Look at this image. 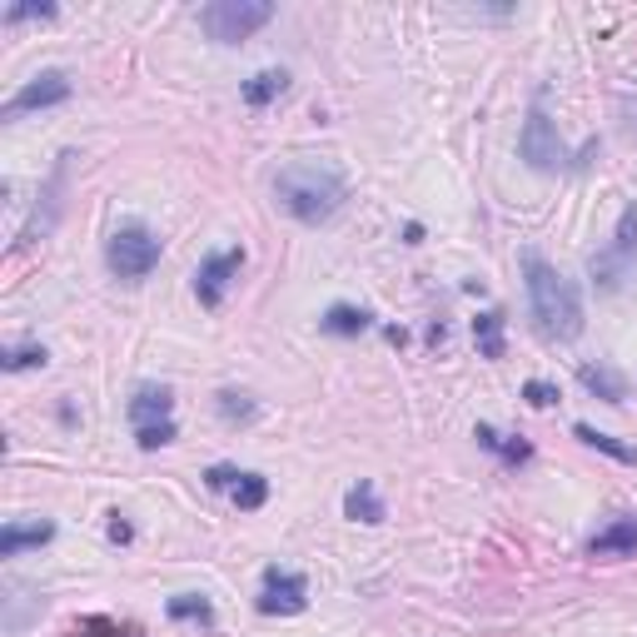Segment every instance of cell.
Masks as SVG:
<instances>
[{
	"instance_id": "18",
	"label": "cell",
	"mask_w": 637,
	"mask_h": 637,
	"mask_svg": "<svg viewBox=\"0 0 637 637\" xmlns=\"http://www.w3.org/2000/svg\"><path fill=\"white\" fill-rule=\"evenodd\" d=\"M578 378H583V389H588V394H598L602 403H623V399H627L623 378H617V374H608V369L583 364V369H578Z\"/></svg>"
},
{
	"instance_id": "10",
	"label": "cell",
	"mask_w": 637,
	"mask_h": 637,
	"mask_svg": "<svg viewBox=\"0 0 637 637\" xmlns=\"http://www.w3.org/2000/svg\"><path fill=\"white\" fill-rule=\"evenodd\" d=\"M170 413H175V394H170L165 384H160V389H154V384L135 389V399H130V424H135V434H140V428H154V424H175Z\"/></svg>"
},
{
	"instance_id": "11",
	"label": "cell",
	"mask_w": 637,
	"mask_h": 637,
	"mask_svg": "<svg viewBox=\"0 0 637 637\" xmlns=\"http://www.w3.org/2000/svg\"><path fill=\"white\" fill-rule=\"evenodd\" d=\"M637 553V519H617L588 538V558H633Z\"/></svg>"
},
{
	"instance_id": "21",
	"label": "cell",
	"mask_w": 637,
	"mask_h": 637,
	"mask_svg": "<svg viewBox=\"0 0 637 637\" xmlns=\"http://www.w3.org/2000/svg\"><path fill=\"white\" fill-rule=\"evenodd\" d=\"M170 617H175V623L214 627V608H210L204 598H195V592H185V598H170Z\"/></svg>"
},
{
	"instance_id": "8",
	"label": "cell",
	"mask_w": 637,
	"mask_h": 637,
	"mask_svg": "<svg viewBox=\"0 0 637 637\" xmlns=\"http://www.w3.org/2000/svg\"><path fill=\"white\" fill-rule=\"evenodd\" d=\"M239 270H245V249H220V254H210V260L195 270V299H200L204 309H220L229 295V284L239 279Z\"/></svg>"
},
{
	"instance_id": "14",
	"label": "cell",
	"mask_w": 637,
	"mask_h": 637,
	"mask_svg": "<svg viewBox=\"0 0 637 637\" xmlns=\"http://www.w3.org/2000/svg\"><path fill=\"white\" fill-rule=\"evenodd\" d=\"M344 513L354 523H384L389 519V508H384V498L374 494V484H354L349 494H344Z\"/></svg>"
},
{
	"instance_id": "28",
	"label": "cell",
	"mask_w": 637,
	"mask_h": 637,
	"mask_svg": "<svg viewBox=\"0 0 637 637\" xmlns=\"http://www.w3.org/2000/svg\"><path fill=\"white\" fill-rule=\"evenodd\" d=\"M71 637H120V627L110 623V617H90V623H80Z\"/></svg>"
},
{
	"instance_id": "9",
	"label": "cell",
	"mask_w": 637,
	"mask_h": 637,
	"mask_svg": "<svg viewBox=\"0 0 637 637\" xmlns=\"http://www.w3.org/2000/svg\"><path fill=\"white\" fill-rule=\"evenodd\" d=\"M65 100H71V75H65V71H46V75H36V80H25L21 90L5 100V120H21V115H30V110L65 105Z\"/></svg>"
},
{
	"instance_id": "5",
	"label": "cell",
	"mask_w": 637,
	"mask_h": 637,
	"mask_svg": "<svg viewBox=\"0 0 637 637\" xmlns=\"http://www.w3.org/2000/svg\"><path fill=\"white\" fill-rule=\"evenodd\" d=\"M633 260H637V204H627L623 220H617L613 245L598 249L588 260L592 284H598V289H617V284L627 279V270H633Z\"/></svg>"
},
{
	"instance_id": "3",
	"label": "cell",
	"mask_w": 637,
	"mask_h": 637,
	"mask_svg": "<svg viewBox=\"0 0 637 637\" xmlns=\"http://www.w3.org/2000/svg\"><path fill=\"white\" fill-rule=\"evenodd\" d=\"M274 21L270 0H210L200 11V30L220 46H235V40H249L260 25Z\"/></svg>"
},
{
	"instance_id": "17",
	"label": "cell",
	"mask_w": 637,
	"mask_h": 637,
	"mask_svg": "<svg viewBox=\"0 0 637 637\" xmlns=\"http://www.w3.org/2000/svg\"><path fill=\"white\" fill-rule=\"evenodd\" d=\"M284 90H289V75H284V71H260L254 80H245V105L264 110L270 100H279Z\"/></svg>"
},
{
	"instance_id": "7",
	"label": "cell",
	"mask_w": 637,
	"mask_h": 637,
	"mask_svg": "<svg viewBox=\"0 0 637 637\" xmlns=\"http://www.w3.org/2000/svg\"><path fill=\"white\" fill-rule=\"evenodd\" d=\"M309 608V583L304 573H284V567H270L260 583V613L264 617H295Z\"/></svg>"
},
{
	"instance_id": "22",
	"label": "cell",
	"mask_w": 637,
	"mask_h": 637,
	"mask_svg": "<svg viewBox=\"0 0 637 637\" xmlns=\"http://www.w3.org/2000/svg\"><path fill=\"white\" fill-rule=\"evenodd\" d=\"M40 364H46V349H40V344H21V349H5V354H0V369H5V374L40 369Z\"/></svg>"
},
{
	"instance_id": "4",
	"label": "cell",
	"mask_w": 637,
	"mask_h": 637,
	"mask_svg": "<svg viewBox=\"0 0 637 637\" xmlns=\"http://www.w3.org/2000/svg\"><path fill=\"white\" fill-rule=\"evenodd\" d=\"M105 264H110L115 279L140 284L145 274L160 264V239H154L145 225H120L115 235H110V245H105Z\"/></svg>"
},
{
	"instance_id": "2",
	"label": "cell",
	"mask_w": 637,
	"mask_h": 637,
	"mask_svg": "<svg viewBox=\"0 0 637 637\" xmlns=\"http://www.w3.org/2000/svg\"><path fill=\"white\" fill-rule=\"evenodd\" d=\"M523 279H528V304H533V318H538V334L544 339H578L583 334V299L573 289L563 270L544 260V254H523Z\"/></svg>"
},
{
	"instance_id": "29",
	"label": "cell",
	"mask_w": 637,
	"mask_h": 637,
	"mask_svg": "<svg viewBox=\"0 0 637 637\" xmlns=\"http://www.w3.org/2000/svg\"><path fill=\"white\" fill-rule=\"evenodd\" d=\"M110 544H130V523L115 513V523H110Z\"/></svg>"
},
{
	"instance_id": "15",
	"label": "cell",
	"mask_w": 637,
	"mask_h": 637,
	"mask_svg": "<svg viewBox=\"0 0 637 637\" xmlns=\"http://www.w3.org/2000/svg\"><path fill=\"white\" fill-rule=\"evenodd\" d=\"M473 339H478V354L484 359H503V309H484L473 318Z\"/></svg>"
},
{
	"instance_id": "24",
	"label": "cell",
	"mask_w": 637,
	"mask_h": 637,
	"mask_svg": "<svg viewBox=\"0 0 637 637\" xmlns=\"http://www.w3.org/2000/svg\"><path fill=\"white\" fill-rule=\"evenodd\" d=\"M175 438H179L175 424H154V428H140V434H135V444H140L145 453H154V449H165V444H175Z\"/></svg>"
},
{
	"instance_id": "13",
	"label": "cell",
	"mask_w": 637,
	"mask_h": 637,
	"mask_svg": "<svg viewBox=\"0 0 637 637\" xmlns=\"http://www.w3.org/2000/svg\"><path fill=\"white\" fill-rule=\"evenodd\" d=\"M473 438H478L488 453H498L503 463H528L533 459V444H523V438H513V434H498L494 424H478L473 428Z\"/></svg>"
},
{
	"instance_id": "1",
	"label": "cell",
	"mask_w": 637,
	"mask_h": 637,
	"mask_svg": "<svg viewBox=\"0 0 637 637\" xmlns=\"http://www.w3.org/2000/svg\"><path fill=\"white\" fill-rule=\"evenodd\" d=\"M344 195H349L344 175L334 165H324V160H289V165L274 175V204H279L289 220H299V225H324V220H334Z\"/></svg>"
},
{
	"instance_id": "26",
	"label": "cell",
	"mask_w": 637,
	"mask_h": 637,
	"mask_svg": "<svg viewBox=\"0 0 637 637\" xmlns=\"http://www.w3.org/2000/svg\"><path fill=\"white\" fill-rule=\"evenodd\" d=\"M55 15V5H11L5 11V25H15V21H50Z\"/></svg>"
},
{
	"instance_id": "27",
	"label": "cell",
	"mask_w": 637,
	"mask_h": 637,
	"mask_svg": "<svg viewBox=\"0 0 637 637\" xmlns=\"http://www.w3.org/2000/svg\"><path fill=\"white\" fill-rule=\"evenodd\" d=\"M235 478H239V469H229V463H214V469L204 473V484L220 488V494H229V488H235Z\"/></svg>"
},
{
	"instance_id": "12",
	"label": "cell",
	"mask_w": 637,
	"mask_h": 637,
	"mask_svg": "<svg viewBox=\"0 0 637 637\" xmlns=\"http://www.w3.org/2000/svg\"><path fill=\"white\" fill-rule=\"evenodd\" d=\"M55 538V523H5L0 528V553L5 558H15V553H25V548H40V544H50Z\"/></svg>"
},
{
	"instance_id": "20",
	"label": "cell",
	"mask_w": 637,
	"mask_h": 637,
	"mask_svg": "<svg viewBox=\"0 0 637 637\" xmlns=\"http://www.w3.org/2000/svg\"><path fill=\"white\" fill-rule=\"evenodd\" d=\"M573 434L588 444V449H598V453H608V459H617V463H637V449H627V444H617L613 434H598L592 424H573Z\"/></svg>"
},
{
	"instance_id": "23",
	"label": "cell",
	"mask_w": 637,
	"mask_h": 637,
	"mask_svg": "<svg viewBox=\"0 0 637 637\" xmlns=\"http://www.w3.org/2000/svg\"><path fill=\"white\" fill-rule=\"evenodd\" d=\"M220 413H225L229 424H249V419H254V399H249V394H235V389H225L220 394Z\"/></svg>"
},
{
	"instance_id": "6",
	"label": "cell",
	"mask_w": 637,
	"mask_h": 637,
	"mask_svg": "<svg viewBox=\"0 0 637 637\" xmlns=\"http://www.w3.org/2000/svg\"><path fill=\"white\" fill-rule=\"evenodd\" d=\"M519 150H523V160H528L533 170H544V175H558V170L578 165V160H573V150L563 145V135H558V125L544 115V110H533V115H528Z\"/></svg>"
},
{
	"instance_id": "16",
	"label": "cell",
	"mask_w": 637,
	"mask_h": 637,
	"mask_svg": "<svg viewBox=\"0 0 637 637\" xmlns=\"http://www.w3.org/2000/svg\"><path fill=\"white\" fill-rule=\"evenodd\" d=\"M324 334H339V339H354V334L369 329V309H354V304H334L329 314L318 318Z\"/></svg>"
},
{
	"instance_id": "25",
	"label": "cell",
	"mask_w": 637,
	"mask_h": 637,
	"mask_svg": "<svg viewBox=\"0 0 637 637\" xmlns=\"http://www.w3.org/2000/svg\"><path fill=\"white\" fill-rule=\"evenodd\" d=\"M523 399H528L533 409H553L558 389H553V384H544V378H528V384H523Z\"/></svg>"
},
{
	"instance_id": "19",
	"label": "cell",
	"mask_w": 637,
	"mask_h": 637,
	"mask_svg": "<svg viewBox=\"0 0 637 637\" xmlns=\"http://www.w3.org/2000/svg\"><path fill=\"white\" fill-rule=\"evenodd\" d=\"M229 498H235V508L254 513V508H264V498H270V478H264V473H239Z\"/></svg>"
}]
</instances>
